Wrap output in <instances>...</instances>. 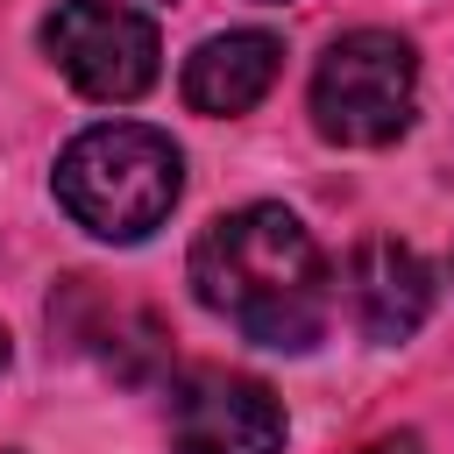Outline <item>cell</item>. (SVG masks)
<instances>
[{"instance_id":"obj_1","label":"cell","mask_w":454,"mask_h":454,"mask_svg":"<svg viewBox=\"0 0 454 454\" xmlns=\"http://www.w3.org/2000/svg\"><path fill=\"white\" fill-rule=\"evenodd\" d=\"M192 291L241 340L305 355L326 333L333 277L312 227L284 206H234L192 241Z\"/></svg>"},{"instance_id":"obj_2","label":"cell","mask_w":454,"mask_h":454,"mask_svg":"<svg viewBox=\"0 0 454 454\" xmlns=\"http://www.w3.org/2000/svg\"><path fill=\"white\" fill-rule=\"evenodd\" d=\"M57 206L99 234V241H142L170 220L177 192H184V156L163 128L142 121H99L85 135L64 142L57 156Z\"/></svg>"},{"instance_id":"obj_3","label":"cell","mask_w":454,"mask_h":454,"mask_svg":"<svg viewBox=\"0 0 454 454\" xmlns=\"http://www.w3.org/2000/svg\"><path fill=\"white\" fill-rule=\"evenodd\" d=\"M419 57L397 28H348L312 71V128L340 149H383L411 128Z\"/></svg>"},{"instance_id":"obj_4","label":"cell","mask_w":454,"mask_h":454,"mask_svg":"<svg viewBox=\"0 0 454 454\" xmlns=\"http://www.w3.org/2000/svg\"><path fill=\"white\" fill-rule=\"evenodd\" d=\"M43 50L85 99H106V106L142 99L163 71L156 21L142 7H121V0H64L43 21Z\"/></svg>"},{"instance_id":"obj_5","label":"cell","mask_w":454,"mask_h":454,"mask_svg":"<svg viewBox=\"0 0 454 454\" xmlns=\"http://www.w3.org/2000/svg\"><path fill=\"white\" fill-rule=\"evenodd\" d=\"M170 454H284V404L234 369H192L170 390Z\"/></svg>"},{"instance_id":"obj_6","label":"cell","mask_w":454,"mask_h":454,"mask_svg":"<svg viewBox=\"0 0 454 454\" xmlns=\"http://www.w3.org/2000/svg\"><path fill=\"white\" fill-rule=\"evenodd\" d=\"M348 312L383 348L390 340H411L426 326V312H433V270H426V255L411 241H397V234L362 241L348 255Z\"/></svg>"},{"instance_id":"obj_7","label":"cell","mask_w":454,"mask_h":454,"mask_svg":"<svg viewBox=\"0 0 454 454\" xmlns=\"http://www.w3.org/2000/svg\"><path fill=\"white\" fill-rule=\"evenodd\" d=\"M50 319H57L78 348H92L121 383H149V376L170 362L163 319H156L149 305H106V298L92 291V277H71V291H64V305H50Z\"/></svg>"},{"instance_id":"obj_8","label":"cell","mask_w":454,"mask_h":454,"mask_svg":"<svg viewBox=\"0 0 454 454\" xmlns=\"http://www.w3.org/2000/svg\"><path fill=\"white\" fill-rule=\"evenodd\" d=\"M284 71V43L270 28H227V35H206L192 57H184V106L192 114H248Z\"/></svg>"},{"instance_id":"obj_9","label":"cell","mask_w":454,"mask_h":454,"mask_svg":"<svg viewBox=\"0 0 454 454\" xmlns=\"http://www.w3.org/2000/svg\"><path fill=\"white\" fill-rule=\"evenodd\" d=\"M362 454H426V447H419V433H383V440H369Z\"/></svg>"},{"instance_id":"obj_10","label":"cell","mask_w":454,"mask_h":454,"mask_svg":"<svg viewBox=\"0 0 454 454\" xmlns=\"http://www.w3.org/2000/svg\"><path fill=\"white\" fill-rule=\"evenodd\" d=\"M0 369H7V326H0Z\"/></svg>"}]
</instances>
